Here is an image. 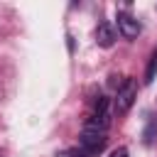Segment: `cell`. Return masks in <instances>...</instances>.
I'll use <instances>...</instances> for the list:
<instances>
[{
    "label": "cell",
    "mask_w": 157,
    "mask_h": 157,
    "mask_svg": "<svg viewBox=\"0 0 157 157\" xmlns=\"http://www.w3.org/2000/svg\"><path fill=\"white\" fill-rule=\"evenodd\" d=\"M105 142H108V137H105V130H96V128H88V125H83V130H81V135H78V147L83 150V155H86V157L103 152Z\"/></svg>",
    "instance_id": "1"
},
{
    "label": "cell",
    "mask_w": 157,
    "mask_h": 157,
    "mask_svg": "<svg viewBox=\"0 0 157 157\" xmlns=\"http://www.w3.org/2000/svg\"><path fill=\"white\" fill-rule=\"evenodd\" d=\"M135 96H137V86H135V81H132V78H125L123 86L118 88L115 98H113V110H115L118 115H125V113L132 108Z\"/></svg>",
    "instance_id": "2"
},
{
    "label": "cell",
    "mask_w": 157,
    "mask_h": 157,
    "mask_svg": "<svg viewBox=\"0 0 157 157\" xmlns=\"http://www.w3.org/2000/svg\"><path fill=\"white\" fill-rule=\"evenodd\" d=\"M118 32L125 37V39H137V34L142 32V25L137 17H132L130 12H118Z\"/></svg>",
    "instance_id": "3"
},
{
    "label": "cell",
    "mask_w": 157,
    "mask_h": 157,
    "mask_svg": "<svg viewBox=\"0 0 157 157\" xmlns=\"http://www.w3.org/2000/svg\"><path fill=\"white\" fill-rule=\"evenodd\" d=\"M113 42H115V29H113V25H110V22H101V25L96 27V44L103 47V49H108V47H113Z\"/></svg>",
    "instance_id": "4"
},
{
    "label": "cell",
    "mask_w": 157,
    "mask_h": 157,
    "mask_svg": "<svg viewBox=\"0 0 157 157\" xmlns=\"http://www.w3.org/2000/svg\"><path fill=\"white\" fill-rule=\"evenodd\" d=\"M155 76H157V49L152 52V56H150V61H147V69H145V83H152L155 81Z\"/></svg>",
    "instance_id": "5"
},
{
    "label": "cell",
    "mask_w": 157,
    "mask_h": 157,
    "mask_svg": "<svg viewBox=\"0 0 157 157\" xmlns=\"http://www.w3.org/2000/svg\"><path fill=\"white\" fill-rule=\"evenodd\" d=\"M155 130H157V125H155V120H150V128L145 130V142H147V145L155 140Z\"/></svg>",
    "instance_id": "6"
},
{
    "label": "cell",
    "mask_w": 157,
    "mask_h": 157,
    "mask_svg": "<svg viewBox=\"0 0 157 157\" xmlns=\"http://www.w3.org/2000/svg\"><path fill=\"white\" fill-rule=\"evenodd\" d=\"M108 157H130V152H128L125 147H115V150H113Z\"/></svg>",
    "instance_id": "7"
},
{
    "label": "cell",
    "mask_w": 157,
    "mask_h": 157,
    "mask_svg": "<svg viewBox=\"0 0 157 157\" xmlns=\"http://www.w3.org/2000/svg\"><path fill=\"white\" fill-rule=\"evenodd\" d=\"M71 157H86V155H71Z\"/></svg>",
    "instance_id": "8"
}]
</instances>
